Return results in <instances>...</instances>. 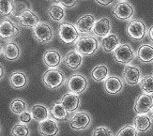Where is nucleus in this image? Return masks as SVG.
<instances>
[{"mask_svg":"<svg viewBox=\"0 0 153 136\" xmlns=\"http://www.w3.org/2000/svg\"><path fill=\"white\" fill-rule=\"evenodd\" d=\"M21 34V26L10 17L0 20V39L5 42L14 40Z\"/></svg>","mask_w":153,"mask_h":136,"instance_id":"obj_1","label":"nucleus"},{"mask_svg":"<svg viewBox=\"0 0 153 136\" xmlns=\"http://www.w3.org/2000/svg\"><path fill=\"white\" fill-rule=\"evenodd\" d=\"M42 84L48 87L49 89H57L61 87L66 82L65 73L61 71L56 69H49L46 71L42 77Z\"/></svg>","mask_w":153,"mask_h":136,"instance_id":"obj_2","label":"nucleus"},{"mask_svg":"<svg viewBox=\"0 0 153 136\" xmlns=\"http://www.w3.org/2000/svg\"><path fill=\"white\" fill-rule=\"evenodd\" d=\"M98 40L95 37L92 36L81 37L75 42V51L81 56H93L98 51Z\"/></svg>","mask_w":153,"mask_h":136,"instance_id":"obj_3","label":"nucleus"},{"mask_svg":"<svg viewBox=\"0 0 153 136\" xmlns=\"http://www.w3.org/2000/svg\"><path fill=\"white\" fill-rule=\"evenodd\" d=\"M32 36L41 44H47L54 39V30L47 22H39L32 29Z\"/></svg>","mask_w":153,"mask_h":136,"instance_id":"obj_4","label":"nucleus"},{"mask_svg":"<svg viewBox=\"0 0 153 136\" xmlns=\"http://www.w3.org/2000/svg\"><path fill=\"white\" fill-rule=\"evenodd\" d=\"M58 36L64 43L71 44L79 39V31L74 25L63 22L59 25Z\"/></svg>","mask_w":153,"mask_h":136,"instance_id":"obj_5","label":"nucleus"},{"mask_svg":"<svg viewBox=\"0 0 153 136\" xmlns=\"http://www.w3.org/2000/svg\"><path fill=\"white\" fill-rule=\"evenodd\" d=\"M67 85H68V89L70 90V93L79 95L83 93L88 88V80L83 74L75 73L72 74L68 79Z\"/></svg>","mask_w":153,"mask_h":136,"instance_id":"obj_6","label":"nucleus"},{"mask_svg":"<svg viewBox=\"0 0 153 136\" xmlns=\"http://www.w3.org/2000/svg\"><path fill=\"white\" fill-rule=\"evenodd\" d=\"M112 12L113 15L116 16L118 20L126 21V20L131 19L134 15V8L128 1H117L113 8Z\"/></svg>","mask_w":153,"mask_h":136,"instance_id":"obj_7","label":"nucleus"},{"mask_svg":"<svg viewBox=\"0 0 153 136\" xmlns=\"http://www.w3.org/2000/svg\"><path fill=\"white\" fill-rule=\"evenodd\" d=\"M127 34L134 40H141L145 38L147 33V26L142 20H132L127 25Z\"/></svg>","mask_w":153,"mask_h":136,"instance_id":"obj_8","label":"nucleus"},{"mask_svg":"<svg viewBox=\"0 0 153 136\" xmlns=\"http://www.w3.org/2000/svg\"><path fill=\"white\" fill-rule=\"evenodd\" d=\"M114 57L118 63L127 66L134 58V51L128 43L120 44L114 52Z\"/></svg>","mask_w":153,"mask_h":136,"instance_id":"obj_9","label":"nucleus"},{"mask_svg":"<svg viewBox=\"0 0 153 136\" xmlns=\"http://www.w3.org/2000/svg\"><path fill=\"white\" fill-rule=\"evenodd\" d=\"M22 56V47L20 44L12 40V42H5L3 44V54L2 56L5 60L10 61V62H14L17 61Z\"/></svg>","mask_w":153,"mask_h":136,"instance_id":"obj_10","label":"nucleus"},{"mask_svg":"<svg viewBox=\"0 0 153 136\" xmlns=\"http://www.w3.org/2000/svg\"><path fill=\"white\" fill-rule=\"evenodd\" d=\"M9 83L11 88L15 90H22L29 84V78L23 71H14L9 75Z\"/></svg>","mask_w":153,"mask_h":136,"instance_id":"obj_11","label":"nucleus"},{"mask_svg":"<svg viewBox=\"0 0 153 136\" xmlns=\"http://www.w3.org/2000/svg\"><path fill=\"white\" fill-rule=\"evenodd\" d=\"M91 123V117L86 112L75 113L70 119V126L72 130L82 131L88 128Z\"/></svg>","mask_w":153,"mask_h":136,"instance_id":"obj_12","label":"nucleus"},{"mask_svg":"<svg viewBox=\"0 0 153 136\" xmlns=\"http://www.w3.org/2000/svg\"><path fill=\"white\" fill-rule=\"evenodd\" d=\"M41 22L39 21V17L37 13L30 9L26 10L24 13H22L17 18V24L25 28H34V27Z\"/></svg>","mask_w":153,"mask_h":136,"instance_id":"obj_13","label":"nucleus"},{"mask_svg":"<svg viewBox=\"0 0 153 136\" xmlns=\"http://www.w3.org/2000/svg\"><path fill=\"white\" fill-rule=\"evenodd\" d=\"M153 109V96L149 94H141L134 103V111L138 114H146Z\"/></svg>","mask_w":153,"mask_h":136,"instance_id":"obj_14","label":"nucleus"},{"mask_svg":"<svg viewBox=\"0 0 153 136\" xmlns=\"http://www.w3.org/2000/svg\"><path fill=\"white\" fill-rule=\"evenodd\" d=\"M38 132L42 136H56L59 133V126L56 120L48 118L39 123Z\"/></svg>","mask_w":153,"mask_h":136,"instance_id":"obj_15","label":"nucleus"},{"mask_svg":"<svg viewBox=\"0 0 153 136\" xmlns=\"http://www.w3.org/2000/svg\"><path fill=\"white\" fill-rule=\"evenodd\" d=\"M123 78L125 82L130 85H135L140 83L141 71L138 67L127 65L123 70Z\"/></svg>","mask_w":153,"mask_h":136,"instance_id":"obj_16","label":"nucleus"},{"mask_svg":"<svg viewBox=\"0 0 153 136\" xmlns=\"http://www.w3.org/2000/svg\"><path fill=\"white\" fill-rule=\"evenodd\" d=\"M96 23V18L92 14H85L78 18L76 21V28L80 33L90 34L93 32V27Z\"/></svg>","mask_w":153,"mask_h":136,"instance_id":"obj_17","label":"nucleus"},{"mask_svg":"<svg viewBox=\"0 0 153 136\" xmlns=\"http://www.w3.org/2000/svg\"><path fill=\"white\" fill-rule=\"evenodd\" d=\"M42 61L49 69H56L62 62V56L57 50L49 49L43 54Z\"/></svg>","mask_w":153,"mask_h":136,"instance_id":"obj_18","label":"nucleus"},{"mask_svg":"<svg viewBox=\"0 0 153 136\" xmlns=\"http://www.w3.org/2000/svg\"><path fill=\"white\" fill-rule=\"evenodd\" d=\"M59 103L65 107L68 113H72L79 108L80 103H81V100H80L78 95L72 93H66L62 96Z\"/></svg>","mask_w":153,"mask_h":136,"instance_id":"obj_19","label":"nucleus"},{"mask_svg":"<svg viewBox=\"0 0 153 136\" xmlns=\"http://www.w3.org/2000/svg\"><path fill=\"white\" fill-rule=\"evenodd\" d=\"M30 113L32 114V117L35 121L41 123V122L50 118L51 111L47 106L42 103H37L30 107Z\"/></svg>","mask_w":153,"mask_h":136,"instance_id":"obj_20","label":"nucleus"},{"mask_svg":"<svg viewBox=\"0 0 153 136\" xmlns=\"http://www.w3.org/2000/svg\"><path fill=\"white\" fill-rule=\"evenodd\" d=\"M103 87L108 94L116 95L123 90V83L117 76H109L104 81Z\"/></svg>","mask_w":153,"mask_h":136,"instance_id":"obj_21","label":"nucleus"},{"mask_svg":"<svg viewBox=\"0 0 153 136\" xmlns=\"http://www.w3.org/2000/svg\"><path fill=\"white\" fill-rule=\"evenodd\" d=\"M64 65L71 70H77L83 63V57L75 50L69 51L63 58Z\"/></svg>","mask_w":153,"mask_h":136,"instance_id":"obj_22","label":"nucleus"},{"mask_svg":"<svg viewBox=\"0 0 153 136\" xmlns=\"http://www.w3.org/2000/svg\"><path fill=\"white\" fill-rule=\"evenodd\" d=\"M111 31V22L108 17H102L96 21L94 27H93V33L96 36L104 38L109 35Z\"/></svg>","mask_w":153,"mask_h":136,"instance_id":"obj_23","label":"nucleus"},{"mask_svg":"<svg viewBox=\"0 0 153 136\" xmlns=\"http://www.w3.org/2000/svg\"><path fill=\"white\" fill-rule=\"evenodd\" d=\"M152 121L148 114H137L134 119V127L139 132H145L151 128Z\"/></svg>","mask_w":153,"mask_h":136,"instance_id":"obj_24","label":"nucleus"},{"mask_svg":"<svg viewBox=\"0 0 153 136\" xmlns=\"http://www.w3.org/2000/svg\"><path fill=\"white\" fill-rule=\"evenodd\" d=\"M47 13H48L49 17L55 22L60 23V22L63 21L64 18H65L64 7L60 3L52 4L47 10Z\"/></svg>","mask_w":153,"mask_h":136,"instance_id":"obj_25","label":"nucleus"},{"mask_svg":"<svg viewBox=\"0 0 153 136\" xmlns=\"http://www.w3.org/2000/svg\"><path fill=\"white\" fill-rule=\"evenodd\" d=\"M119 45H120V42H119L117 36L115 34H110L102 39V48L106 53H110L113 51L115 52V50Z\"/></svg>","mask_w":153,"mask_h":136,"instance_id":"obj_26","label":"nucleus"},{"mask_svg":"<svg viewBox=\"0 0 153 136\" xmlns=\"http://www.w3.org/2000/svg\"><path fill=\"white\" fill-rule=\"evenodd\" d=\"M137 57L143 63L153 62V46L150 44H142L138 48Z\"/></svg>","mask_w":153,"mask_h":136,"instance_id":"obj_27","label":"nucleus"},{"mask_svg":"<svg viewBox=\"0 0 153 136\" xmlns=\"http://www.w3.org/2000/svg\"><path fill=\"white\" fill-rule=\"evenodd\" d=\"M10 110L12 114H17L18 117L23 113L28 111V104L27 101L22 98H15L13 99L10 103Z\"/></svg>","mask_w":153,"mask_h":136,"instance_id":"obj_28","label":"nucleus"},{"mask_svg":"<svg viewBox=\"0 0 153 136\" xmlns=\"http://www.w3.org/2000/svg\"><path fill=\"white\" fill-rule=\"evenodd\" d=\"M108 74H109L108 67L104 64H100L93 68V70L91 71V77L96 82H101L103 80L105 81L107 79Z\"/></svg>","mask_w":153,"mask_h":136,"instance_id":"obj_29","label":"nucleus"},{"mask_svg":"<svg viewBox=\"0 0 153 136\" xmlns=\"http://www.w3.org/2000/svg\"><path fill=\"white\" fill-rule=\"evenodd\" d=\"M51 114L56 120H65L69 117V113L60 103H56L52 106Z\"/></svg>","mask_w":153,"mask_h":136,"instance_id":"obj_30","label":"nucleus"},{"mask_svg":"<svg viewBox=\"0 0 153 136\" xmlns=\"http://www.w3.org/2000/svg\"><path fill=\"white\" fill-rule=\"evenodd\" d=\"M139 86L145 94H153V76L146 75L141 78Z\"/></svg>","mask_w":153,"mask_h":136,"instance_id":"obj_31","label":"nucleus"},{"mask_svg":"<svg viewBox=\"0 0 153 136\" xmlns=\"http://www.w3.org/2000/svg\"><path fill=\"white\" fill-rule=\"evenodd\" d=\"M11 136H29L30 135V129L27 125L22 123H16L13 125L10 130Z\"/></svg>","mask_w":153,"mask_h":136,"instance_id":"obj_32","label":"nucleus"},{"mask_svg":"<svg viewBox=\"0 0 153 136\" xmlns=\"http://www.w3.org/2000/svg\"><path fill=\"white\" fill-rule=\"evenodd\" d=\"M14 10V1H0V15L11 17Z\"/></svg>","mask_w":153,"mask_h":136,"instance_id":"obj_33","label":"nucleus"},{"mask_svg":"<svg viewBox=\"0 0 153 136\" xmlns=\"http://www.w3.org/2000/svg\"><path fill=\"white\" fill-rule=\"evenodd\" d=\"M138 132L134 129V126L126 125L118 131L116 136H138Z\"/></svg>","mask_w":153,"mask_h":136,"instance_id":"obj_34","label":"nucleus"},{"mask_svg":"<svg viewBox=\"0 0 153 136\" xmlns=\"http://www.w3.org/2000/svg\"><path fill=\"white\" fill-rule=\"evenodd\" d=\"M28 9L29 8L25 3L14 1V10H13V13H12L11 17H14L17 19L20 15L22 14V13H24L26 10H28Z\"/></svg>","mask_w":153,"mask_h":136,"instance_id":"obj_35","label":"nucleus"},{"mask_svg":"<svg viewBox=\"0 0 153 136\" xmlns=\"http://www.w3.org/2000/svg\"><path fill=\"white\" fill-rule=\"evenodd\" d=\"M92 136H115L109 128L104 126H100L93 130Z\"/></svg>","mask_w":153,"mask_h":136,"instance_id":"obj_36","label":"nucleus"},{"mask_svg":"<svg viewBox=\"0 0 153 136\" xmlns=\"http://www.w3.org/2000/svg\"><path fill=\"white\" fill-rule=\"evenodd\" d=\"M32 119H33V117H32V114L29 110L19 115V121H20V123H22V124L27 125L32 121Z\"/></svg>","mask_w":153,"mask_h":136,"instance_id":"obj_37","label":"nucleus"},{"mask_svg":"<svg viewBox=\"0 0 153 136\" xmlns=\"http://www.w3.org/2000/svg\"><path fill=\"white\" fill-rule=\"evenodd\" d=\"M59 3H60L63 7H65V8H74V7H75L78 3V1H76V0H69V1H67V0H62V1H59Z\"/></svg>","mask_w":153,"mask_h":136,"instance_id":"obj_38","label":"nucleus"},{"mask_svg":"<svg viewBox=\"0 0 153 136\" xmlns=\"http://www.w3.org/2000/svg\"><path fill=\"white\" fill-rule=\"evenodd\" d=\"M96 2L102 6H110L117 1H115V0H96Z\"/></svg>","mask_w":153,"mask_h":136,"instance_id":"obj_39","label":"nucleus"},{"mask_svg":"<svg viewBox=\"0 0 153 136\" xmlns=\"http://www.w3.org/2000/svg\"><path fill=\"white\" fill-rule=\"evenodd\" d=\"M7 75V71L2 63H0V82H1Z\"/></svg>","mask_w":153,"mask_h":136,"instance_id":"obj_40","label":"nucleus"},{"mask_svg":"<svg viewBox=\"0 0 153 136\" xmlns=\"http://www.w3.org/2000/svg\"><path fill=\"white\" fill-rule=\"evenodd\" d=\"M149 37L150 38V39L153 42V25L150 27L149 30Z\"/></svg>","mask_w":153,"mask_h":136,"instance_id":"obj_41","label":"nucleus"},{"mask_svg":"<svg viewBox=\"0 0 153 136\" xmlns=\"http://www.w3.org/2000/svg\"><path fill=\"white\" fill-rule=\"evenodd\" d=\"M3 54V44L0 42V56H1Z\"/></svg>","mask_w":153,"mask_h":136,"instance_id":"obj_42","label":"nucleus"},{"mask_svg":"<svg viewBox=\"0 0 153 136\" xmlns=\"http://www.w3.org/2000/svg\"><path fill=\"white\" fill-rule=\"evenodd\" d=\"M1 133H2V126L0 124V136H1Z\"/></svg>","mask_w":153,"mask_h":136,"instance_id":"obj_43","label":"nucleus"},{"mask_svg":"<svg viewBox=\"0 0 153 136\" xmlns=\"http://www.w3.org/2000/svg\"><path fill=\"white\" fill-rule=\"evenodd\" d=\"M151 113H152V117H153V109H152V110H151Z\"/></svg>","mask_w":153,"mask_h":136,"instance_id":"obj_44","label":"nucleus"}]
</instances>
